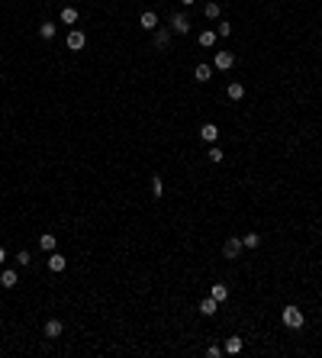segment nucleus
I'll return each mask as SVG.
<instances>
[{
  "mask_svg": "<svg viewBox=\"0 0 322 358\" xmlns=\"http://www.w3.org/2000/svg\"><path fill=\"white\" fill-rule=\"evenodd\" d=\"M7 265V249H0V268Z\"/></svg>",
  "mask_w": 322,
  "mask_h": 358,
  "instance_id": "28",
  "label": "nucleus"
},
{
  "mask_svg": "<svg viewBox=\"0 0 322 358\" xmlns=\"http://www.w3.org/2000/svg\"><path fill=\"white\" fill-rule=\"evenodd\" d=\"M216 39H219V32H216V29H203V32L197 36V42H200L203 48H213V46H216Z\"/></svg>",
  "mask_w": 322,
  "mask_h": 358,
  "instance_id": "16",
  "label": "nucleus"
},
{
  "mask_svg": "<svg viewBox=\"0 0 322 358\" xmlns=\"http://www.w3.org/2000/svg\"><path fill=\"white\" fill-rule=\"evenodd\" d=\"M171 39H174V32H171L168 26H158V29L152 32V42H155V48H161V52H164V48L171 46Z\"/></svg>",
  "mask_w": 322,
  "mask_h": 358,
  "instance_id": "3",
  "label": "nucleus"
},
{
  "mask_svg": "<svg viewBox=\"0 0 322 358\" xmlns=\"http://www.w3.org/2000/svg\"><path fill=\"white\" fill-rule=\"evenodd\" d=\"M209 78H213V65H207V62H200L197 68H193V81H200V84H207Z\"/></svg>",
  "mask_w": 322,
  "mask_h": 358,
  "instance_id": "11",
  "label": "nucleus"
},
{
  "mask_svg": "<svg viewBox=\"0 0 322 358\" xmlns=\"http://www.w3.org/2000/svg\"><path fill=\"white\" fill-rule=\"evenodd\" d=\"M207 355H209V358H219V355H223V345H216V342H213V345L207 349Z\"/></svg>",
  "mask_w": 322,
  "mask_h": 358,
  "instance_id": "27",
  "label": "nucleus"
},
{
  "mask_svg": "<svg viewBox=\"0 0 322 358\" xmlns=\"http://www.w3.org/2000/svg\"><path fill=\"white\" fill-rule=\"evenodd\" d=\"M46 265H48V271H55V274H62L65 268H68V258H65L62 252H48V262H46Z\"/></svg>",
  "mask_w": 322,
  "mask_h": 358,
  "instance_id": "7",
  "label": "nucleus"
},
{
  "mask_svg": "<svg viewBox=\"0 0 322 358\" xmlns=\"http://www.w3.org/2000/svg\"><path fill=\"white\" fill-rule=\"evenodd\" d=\"M242 249H245V245H242V239H238V236H232V239H226V245H223V255L229 258V262H235V258L242 255Z\"/></svg>",
  "mask_w": 322,
  "mask_h": 358,
  "instance_id": "4",
  "label": "nucleus"
},
{
  "mask_svg": "<svg viewBox=\"0 0 322 358\" xmlns=\"http://www.w3.org/2000/svg\"><path fill=\"white\" fill-rule=\"evenodd\" d=\"M216 32H219L223 39H226V36H232V23H229V20H216Z\"/></svg>",
  "mask_w": 322,
  "mask_h": 358,
  "instance_id": "25",
  "label": "nucleus"
},
{
  "mask_svg": "<svg viewBox=\"0 0 322 358\" xmlns=\"http://www.w3.org/2000/svg\"><path fill=\"white\" fill-rule=\"evenodd\" d=\"M138 26L148 29V32H155V29H158V13H155V10H145V13L138 16Z\"/></svg>",
  "mask_w": 322,
  "mask_h": 358,
  "instance_id": "10",
  "label": "nucleus"
},
{
  "mask_svg": "<svg viewBox=\"0 0 322 358\" xmlns=\"http://www.w3.org/2000/svg\"><path fill=\"white\" fill-rule=\"evenodd\" d=\"M226 94H229V100H245V84L242 81H229V87H226Z\"/></svg>",
  "mask_w": 322,
  "mask_h": 358,
  "instance_id": "12",
  "label": "nucleus"
},
{
  "mask_svg": "<svg viewBox=\"0 0 322 358\" xmlns=\"http://www.w3.org/2000/svg\"><path fill=\"white\" fill-rule=\"evenodd\" d=\"M203 16H207L209 23H216V20H223V7H219L216 0H209L207 7H203Z\"/></svg>",
  "mask_w": 322,
  "mask_h": 358,
  "instance_id": "15",
  "label": "nucleus"
},
{
  "mask_svg": "<svg viewBox=\"0 0 322 358\" xmlns=\"http://www.w3.org/2000/svg\"><path fill=\"white\" fill-rule=\"evenodd\" d=\"M242 349H245L242 335H229V339H226V345H223V352H226V355H238Z\"/></svg>",
  "mask_w": 322,
  "mask_h": 358,
  "instance_id": "14",
  "label": "nucleus"
},
{
  "mask_svg": "<svg viewBox=\"0 0 322 358\" xmlns=\"http://www.w3.org/2000/svg\"><path fill=\"white\" fill-rule=\"evenodd\" d=\"M168 29L174 32V36H187V32H190V16L181 13V10H177V13H171V26H168Z\"/></svg>",
  "mask_w": 322,
  "mask_h": 358,
  "instance_id": "2",
  "label": "nucleus"
},
{
  "mask_svg": "<svg viewBox=\"0 0 322 358\" xmlns=\"http://www.w3.org/2000/svg\"><path fill=\"white\" fill-rule=\"evenodd\" d=\"M55 245H58L55 233H42V236H39V249H42V252H55Z\"/></svg>",
  "mask_w": 322,
  "mask_h": 358,
  "instance_id": "18",
  "label": "nucleus"
},
{
  "mask_svg": "<svg viewBox=\"0 0 322 358\" xmlns=\"http://www.w3.org/2000/svg\"><path fill=\"white\" fill-rule=\"evenodd\" d=\"M152 194H155V197L164 194V181H161V178H152Z\"/></svg>",
  "mask_w": 322,
  "mask_h": 358,
  "instance_id": "26",
  "label": "nucleus"
},
{
  "mask_svg": "<svg viewBox=\"0 0 322 358\" xmlns=\"http://www.w3.org/2000/svg\"><path fill=\"white\" fill-rule=\"evenodd\" d=\"M32 265V255H29V252H16V268H29Z\"/></svg>",
  "mask_w": 322,
  "mask_h": 358,
  "instance_id": "24",
  "label": "nucleus"
},
{
  "mask_svg": "<svg viewBox=\"0 0 322 358\" xmlns=\"http://www.w3.org/2000/svg\"><path fill=\"white\" fill-rule=\"evenodd\" d=\"M232 65H235V52H216V55H213V68L229 71Z\"/></svg>",
  "mask_w": 322,
  "mask_h": 358,
  "instance_id": "6",
  "label": "nucleus"
},
{
  "mask_svg": "<svg viewBox=\"0 0 322 358\" xmlns=\"http://www.w3.org/2000/svg\"><path fill=\"white\" fill-rule=\"evenodd\" d=\"M242 245H245V249H258V245H261V236L258 233H245V236H242Z\"/></svg>",
  "mask_w": 322,
  "mask_h": 358,
  "instance_id": "21",
  "label": "nucleus"
},
{
  "mask_svg": "<svg viewBox=\"0 0 322 358\" xmlns=\"http://www.w3.org/2000/svg\"><path fill=\"white\" fill-rule=\"evenodd\" d=\"M62 23H65V26H74V23H77V10H74V7H65V10H62Z\"/></svg>",
  "mask_w": 322,
  "mask_h": 358,
  "instance_id": "22",
  "label": "nucleus"
},
{
  "mask_svg": "<svg viewBox=\"0 0 322 358\" xmlns=\"http://www.w3.org/2000/svg\"><path fill=\"white\" fill-rule=\"evenodd\" d=\"M209 297H216V300L223 304V300H229V287H226V284H213V290H209Z\"/></svg>",
  "mask_w": 322,
  "mask_h": 358,
  "instance_id": "20",
  "label": "nucleus"
},
{
  "mask_svg": "<svg viewBox=\"0 0 322 358\" xmlns=\"http://www.w3.org/2000/svg\"><path fill=\"white\" fill-rule=\"evenodd\" d=\"M216 310H219V300H216V297H207V300L200 304V316H216Z\"/></svg>",
  "mask_w": 322,
  "mask_h": 358,
  "instance_id": "17",
  "label": "nucleus"
},
{
  "mask_svg": "<svg viewBox=\"0 0 322 358\" xmlns=\"http://www.w3.org/2000/svg\"><path fill=\"white\" fill-rule=\"evenodd\" d=\"M280 319H284V326H287V329H303V323H306L303 310H299V307H293V304L280 310Z\"/></svg>",
  "mask_w": 322,
  "mask_h": 358,
  "instance_id": "1",
  "label": "nucleus"
},
{
  "mask_svg": "<svg viewBox=\"0 0 322 358\" xmlns=\"http://www.w3.org/2000/svg\"><path fill=\"white\" fill-rule=\"evenodd\" d=\"M200 139L209 142V145H216V139H219V126L216 123H203L200 126Z\"/></svg>",
  "mask_w": 322,
  "mask_h": 358,
  "instance_id": "9",
  "label": "nucleus"
},
{
  "mask_svg": "<svg viewBox=\"0 0 322 358\" xmlns=\"http://www.w3.org/2000/svg\"><path fill=\"white\" fill-rule=\"evenodd\" d=\"M62 333H65L62 319H48V323H46V329H42V335H46V339H58Z\"/></svg>",
  "mask_w": 322,
  "mask_h": 358,
  "instance_id": "13",
  "label": "nucleus"
},
{
  "mask_svg": "<svg viewBox=\"0 0 322 358\" xmlns=\"http://www.w3.org/2000/svg\"><path fill=\"white\" fill-rule=\"evenodd\" d=\"M55 32H58V26H55L52 20H46V23H39V36H42V39H55Z\"/></svg>",
  "mask_w": 322,
  "mask_h": 358,
  "instance_id": "19",
  "label": "nucleus"
},
{
  "mask_svg": "<svg viewBox=\"0 0 322 358\" xmlns=\"http://www.w3.org/2000/svg\"><path fill=\"white\" fill-rule=\"evenodd\" d=\"M65 42H68V48H71V52H81V48L87 46V36H84L81 29H71V32H68V39H65Z\"/></svg>",
  "mask_w": 322,
  "mask_h": 358,
  "instance_id": "8",
  "label": "nucleus"
},
{
  "mask_svg": "<svg viewBox=\"0 0 322 358\" xmlns=\"http://www.w3.org/2000/svg\"><path fill=\"white\" fill-rule=\"evenodd\" d=\"M0 284H3V287H16V284H20V271H16V268H10V265H3L0 268Z\"/></svg>",
  "mask_w": 322,
  "mask_h": 358,
  "instance_id": "5",
  "label": "nucleus"
},
{
  "mask_svg": "<svg viewBox=\"0 0 322 358\" xmlns=\"http://www.w3.org/2000/svg\"><path fill=\"white\" fill-rule=\"evenodd\" d=\"M207 158H209V162H213V165H219V162H223V158H226V152H223V148H219V145H209Z\"/></svg>",
  "mask_w": 322,
  "mask_h": 358,
  "instance_id": "23",
  "label": "nucleus"
},
{
  "mask_svg": "<svg viewBox=\"0 0 322 358\" xmlns=\"http://www.w3.org/2000/svg\"><path fill=\"white\" fill-rule=\"evenodd\" d=\"M181 3H184V7H193V3H197V0H181Z\"/></svg>",
  "mask_w": 322,
  "mask_h": 358,
  "instance_id": "29",
  "label": "nucleus"
}]
</instances>
